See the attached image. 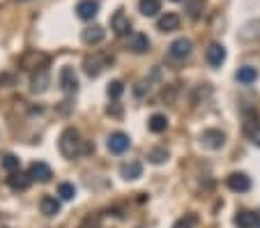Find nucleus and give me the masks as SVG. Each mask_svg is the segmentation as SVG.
Returning a JSON list of instances; mask_svg holds the SVG:
<instances>
[{
	"label": "nucleus",
	"instance_id": "nucleus-1",
	"mask_svg": "<svg viewBox=\"0 0 260 228\" xmlns=\"http://www.w3.org/2000/svg\"><path fill=\"white\" fill-rule=\"evenodd\" d=\"M58 145H60V152L65 154L67 159H76L79 154H90L95 152V145H88L85 141H81V134L76 132L74 127H67L65 132L60 134V141H58Z\"/></svg>",
	"mask_w": 260,
	"mask_h": 228
},
{
	"label": "nucleus",
	"instance_id": "nucleus-2",
	"mask_svg": "<svg viewBox=\"0 0 260 228\" xmlns=\"http://www.w3.org/2000/svg\"><path fill=\"white\" fill-rule=\"evenodd\" d=\"M129 145H131V141H129V136H127L125 132H113V134L106 139V148H108L110 154L127 152V150H129Z\"/></svg>",
	"mask_w": 260,
	"mask_h": 228
},
{
	"label": "nucleus",
	"instance_id": "nucleus-3",
	"mask_svg": "<svg viewBox=\"0 0 260 228\" xmlns=\"http://www.w3.org/2000/svg\"><path fill=\"white\" fill-rule=\"evenodd\" d=\"M200 143L210 150H219V148H224V143H226V134L221 129H205V132L200 134Z\"/></svg>",
	"mask_w": 260,
	"mask_h": 228
},
{
	"label": "nucleus",
	"instance_id": "nucleus-4",
	"mask_svg": "<svg viewBox=\"0 0 260 228\" xmlns=\"http://www.w3.org/2000/svg\"><path fill=\"white\" fill-rule=\"evenodd\" d=\"M58 83H60V88L65 90V92H76L79 90V79H76V72L74 67H62L60 74H58Z\"/></svg>",
	"mask_w": 260,
	"mask_h": 228
},
{
	"label": "nucleus",
	"instance_id": "nucleus-5",
	"mask_svg": "<svg viewBox=\"0 0 260 228\" xmlns=\"http://www.w3.org/2000/svg\"><path fill=\"white\" fill-rule=\"evenodd\" d=\"M191 49H194V44H191V40H187V37H180V40H175L173 44L168 46V55L175 60H184L191 55Z\"/></svg>",
	"mask_w": 260,
	"mask_h": 228
},
{
	"label": "nucleus",
	"instance_id": "nucleus-6",
	"mask_svg": "<svg viewBox=\"0 0 260 228\" xmlns=\"http://www.w3.org/2000/svg\"><path fill=\"white\" fill-rule=\"evenodd\" d=\"M226 184H228L230 191L235 193H244L251 189V178L246 173H230L228 178H226Z\"/></svg>",
	"mask_w": 260,
	"mask_h": 228
},
{
	"label": "nucleus",
	"instance_id": "nucleus-7",
	"mask_svg": "<svg viewBox=\"0 0 260 228\" xmlns=\"http://www.w3.org/2000/svg\"><path fill=\"white\" fill-rule=\"evenodd\" d=\"M110 30H113L118 37H125V35H129V30H131V21H129V16L125 14L122 10H118L113 14V19H110Z\"/></svg>",
	"mask_w": 260,
	"mask_h": 228
},
{
	"label": "nucleus",
	"instance_id": "nucleus-8",
	"mask_svg": "<svg viewBox=\"0 0 260 228\" xmlns=\"http://www.w3.org/2000/svg\"><path fill=\"white\" fill-rule=\"evenodd\" d=\"M226 55H228V53H226V46L224 44H216V42L207 46V51H205L207 64H210V67H214V70L226 62Z\"/></svg>",
	"mask_w": 260,
	"mask_h": 228
},
{
	"label": "nucleus",
	"instance_id": "nucleus-9",
	"mask_svg": "<svg viewBox=\"0 0 260 228\" xmlns=\"http://www.w3.org/2000/svg\"><path fill=\"white\" fill-rule=\"evenodd\" d=\"M28 175H30L32 182H49V180L53 178L51 166L46 164V161H32L30 169H28Z\"/></svg>",
	"mask_w": 260,
	"mask_h": 228
},
{
	"label": "nucleus",
	"instance_id": "nucleus-10",
	"mask_svg": "<svg viewBox=\"0 0 260 228\" xmlns=\"http://www.w3.org/2000/svg\"><path fill=\"white\" fill-rule=\"evenodd\" d=\"M97 14H99V3L97 0H81L76 5V16L83 21H92Z\"/></svg>",
	"mask_w": 260,
	"mask_h": 228
},
{
	"label": "nucleus",
	"instance_id": "nucleus-11",
	"mask_svg": "<svg viewBox=\"0 0 260 228\" xmlns=\"http://www.w3.org/2000/svg\"><path fill=\"white\" fill-rule=\"evenodd\" d=\"M235 226L237 228H260V214L249 212V210H240L235 214Z\"/></svg>",
	"mask_w": 260,
	"mask_h": 228
},
{
	"label": "nucleus",
	"instance_id": "nucleus-12",
	"mask_svg": "<svg viewBox=\"0 0 260 228\" xmlns=\"http://www.w3.org/2000/svg\"><path fill=\"white\" fill-rule=\"evenodd\" d=\"M157 28H159L161 32H175V30L180 28V16H177L175 12H166V14L159 16Z\"/></svg>",
	"mask_w": 260,
	"mask_h": 228
},
{
	"label": "nucleus",
	"instance_id": "nucleus-13",
	"mask_svg": "<svg viewBox=\"0 0 260 228\" xmlns=\"http://www.w3.org/2000/svg\"><path fill=\"white\" fill-rule=\"evenodd\" d=\"M104 37H106V32L101 25H90V28H85L83 32H81V40H83V44H88V46L99 44Z\"/></svg>",
	"mask_w": 260,
	"mask_h": 228
},
{
	"label": "nucleus",
	"instance_id": "nucleus-14",
	"mask_svg": "<svg viewBox=\"0 0 260 228\" xmlns=\"http://www.w3.org/2000/svg\"><path fill=\"white\" fill-rule=\"evenodd\" d=\"M30 175L28 173H21V171H14V173H10V178H7V184H10V189H14V191H25V189L30 187Z\"/></svg>",
	"mask_w": 260,
	"mask_h": 228
},
{
	"label": "nucleus",
	"instance_id": "nucleus-15",
	"mask_svg": "<svg viewBox=\"0 0 260 228\" xmlns=\"http://www.w3.org/2000/svg\"><path fill=\"white\" fill-rule=\"evenodd\" d=\"M106 62H108V58H101V55H92V58H85V72H88V76H99L101 70L106 67Z\"/></svg>",
	"mask_w": 260,
	"mask_h": 228
},
{
	"label": "nucleus",
	"instance_id": "nucleus-16",
	"mask_svg": "<svg viewBox=\"0 0 260 228\" xmlns=\"http://www.w3.org/2000/svg\"><path fill=\"white\" fill-rule=\"evenodd\" d=\"M129 49L134 51V53H145V51L150 49V40H147V35H143V32H131L129 35Z\"/></svg>",
	"mask_w": 260,
	"mask_h": 228
},
{
	"label": "nucleus",
	"instance_id": "nucleus-17",
	"mask_svg": "<svg viewBox=\"0 0 260 228\" xmlns=\"http://www.w3.org/2000/svg\"><path fill=\"white\" fill-rule=\"evenodd\" d=\"M40 210L44 217H55V214L60 212V199H55V196H44L40 201Z\"/></svg>",
	"mask_w": 260,
	"mask_h": 228
},
{
	"label": "nucleus",
	"instance_id": "nucleus-18",
	"mask_svg": "<svg viewBox=\"0 0 260 228\" xmlns=\"http://www.w3.org/2000/svg\"><path fill=\"white\" fill-rule=\"evenodd\" d=\"M49 72H46V67H42V70H37L35 74H32V81H30V85H32V92H44L46 88H49Z\"/></svg>",
	"mask_w": 260,
	"mask_h": 228
},
{
	"label": "nucleus",
	"instance_id": "nucleus-19",
	"mask_svg": "<svg viewBox=\"0 0 260 228\" xmlns=\"http://www.w3.org/2000/svg\"><path fill=\"white\" fill-rule=\"evenodd\" d=\"M120 175L125 180H138L143 175V164L140 161H129V164L120 166Z\"/></svg>",
	"mask_w": 260,
	"mask_h": 228
},
{
	"label": "nucleus",
	"instance_id": "nucleus-20",
	"mask_svg": "<svg viewBox=\"0 0 260 228\" xmlns=\"http://www.w3.org/2000/svg\"><path fill=\"white\" fill-rule=\"evenodd\" d=\"M147 129H150L152 134H161V132L168 129V118L161 113H155L150 120H147Z\"/></svg>",
	"mask_w": 260,
	"mask_h": 228
},
{
	"label": "nucleus",
	"instance_id": "nucleus-21",
	"mask_svg": "<svg viewBox=\"0 0 260 228\" xmlns=\"http://www.w3.org/2000/svg\"><path fill=\"white\" fill-rule=\"evenodd\" d=\"M138 10H140L143 16H157L161 12V3L159 0H140Z\"/></svg>",
	"mask_w": 260,
	"mask_h": 228
},
{
	"label": "nucleus",
	"instance_id": "nucleus-22",
	"mask_svg": "<svg viewBox=\"0 0 260 228\" xmlns=\"http://www.w3.org/2000/svg\"><path fill=\"white\" fill-rule=\"evenodd\" d=\"M235 79L240 81L242 85H251L253 81H258V72L253 70V67H240L235 74Z\"/></svg>",
	"mask_w": 260,
	"mask_h": 228
},
{
	"label": "nucleus",
	"instance_id": "nucleus-23",
	"mask_svg": "<svg viewBox=\"0 0 260 228\" xmlns=\"http://www.w3.org/2000/svg\"><path fill=\"white\" fill-rule=\"evenodd\" d=\"M58 196H60L62 201H74L76 199V187L69 182H60L58 184Z\"/></svg>",
	"mask_w": 260,
	"mask_h": 228
},
{
	"label": "nucleus",
	"instance_id": "nucleus-24",
	"mask_svg": "<svg viewBox=\"0 0 260 228\" xmlns=\"http://www.w3.org/2000/svg\"><path fill=\"white\" fill-rule=\"evenodd\" d=\"M0 164H3V169H5L7 173H14V171H19V169H21V159H19V157H14V154H5Z\"/></svg>",
	"mask_w": 260,
	"mask_h": 228
},
{
	"label": "nucleus",
	"instance_id": "nucleus-25",
	"mask_svg": "<svg viewBox=\"0 0 260 228\" xmlns=\"http://www.w3.org/2000/svg\"><path fill=\"white\" fill-rule=\"evenodd\" d=\"M147 159H150L152 164H164V161H168V150L166 148H155L147 152Z\"/></svg>",
	"mask_w": 260,
	"mask_h": 228
},
{
	"label": "nucleus",
	"instance_id": "nucleus-26",
	"mask_svg": "<svg viewBox=\"0 0 260 228\" xmlns=\"http://www.w3.org/2000/svg\"><path fill=\"white\" fill-rule=\"evenodd\" d=\"M122 92H125V83H122V81H110L108 83V97L110 100L122 97Z\"/></svg>",
	"mask_w": 260,
	"mask_h": 228
},
{
	"label": "nucleus",
	"instance_id": "nucleus-27",
	"mask_svg": "<svg viewBox=\"0 0 260 228\" xmlns=\"http://www.w3.org/2000/svg\"><path fill=\"white\" fill-rule=\"evenodd\" d=\"M203 0H194V3H189V7H187V12H189V16L191 19H198L200 16V10H203Z\"/></svg>",
	"mask_w": 260,
	"mask_h": 228
},
{
	"label": "nucleus",
	"instance_id": "nucleus-28",
	"mask_svg": "<svg viewBox=\"0 0 260 228\" xmlns=\"http://www.w3.org/2000/svg\"><path fill=\"white\" fill-rule=\"evenodd\" d=\"M194 221H196V217H184V219H177L175 223H173V228H194Z\"/></svg>",
	"mask_w": 260,
	"mask_h": 228
},
{
	"label": "nucleus",
	"instance_id": "nucleus-29",
	"mask_svg": "<svg viewBox=\"0 0 260 228\" xmlns=\"http://www.w3.org/2000/svg\"><path fill=\"white\" fill-rule=\"evenodd\" d=\"M79 228H99V217H97V214H95V217H92V214H90V217H85L83 223H81Z\"/></svg>",
	"mask_w": 260,
	"mask_h": 228
},
{
	"label": "nucleus",
	"instance_id": "nucleus-30",
	"mask_svg": "<svg viewBox=\"0 0 260 228\" xmlns=\"http://www.w3.org/2000/svg\"><path fill=\"white\" fill-rule=\"evenodd\" d=\"M106 113H108V115H113V118H120V115H122L120 104H110L108 109H106Z\"/></svg>",
	"mask_w": 260,
	"mask_h": 228
},
{
	"label": "nucleus",
	"instance_id": "nucleus-31",
	"mask_svg": "<svg viewBox=\"0 0 260 228\" xmlns=\"http://www.w3.org/2000/svg\"><path fill=\"white\" fill-rule=\"evenodd\" d=\"M249 136H251V141H253L255 145H260V124L255 122V129L253 132H249Z\"/></svg>",
	"mask_w": 260,
	"mask_h": 228
},
{
	"label": "nucleus",
	"instance_id": "nucleus-32",
	"mask_svg": "<svg viewBox=\"0 0 260 228\" xmlns=\"http://www.w3.org/2000/svg\"><path fill=\"white\" fill-rule=\"evenodd\" d=\"M173 3H184V0H173Z\"/></svg>",
	"mask_w": 260,
	"mask_h": 228
}]
</instances>
